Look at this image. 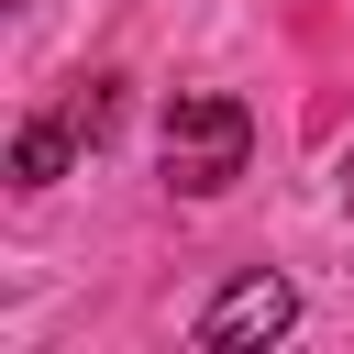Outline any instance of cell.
Segmentation results:
<instances>
[{"label": "cell", "instance_id": "obj_1", "mask_svg": "<svg viewBox=\"0 0 354 354\" xmlns=\"http://www.w3.org/2000/svg\"><path fill=\"white\" fill-rule=\"evenodd\" d=\"M155 155H166V188H177V199H221V188L254 166V111H243L232 88H177Z\"/></svg>", "mask_w": 354, "mask_h": 354}, {"label": "cell", "instance_id": "obj_2", "mask_svg": "<svg viewBox=\"0 0 354 354\" xmlns=\"http://www.w3.org/2000/svg\"><path fill=\"white\" fill-rule=\"evenodd\" d=\"M111 111H122V100H111V77H77L44 122H22V133H11V188H55V177H66V155L111 133Z\"/></svg>", "mask_w": 354, "mask_h": 354}, {"label": "cell", "instance_id": "obj_3", "mask_svg": "<svg viewBox=\"0 0 354 354\" xmlns=\"http://www.w3.org/2000/svg\"><path fill=\"white\" fill-rule=\"evenodd\" d=\"M288 321H299V288H288L277 266H243V277L188 321V343H199V354H232V343H277Z\"/></svg>", "mask_w": 354, "mask_h": 354}, {"label": "cell", "instance_id": "obj_4", "mask_svg": "<svg viewBox=\"0 0 354 354\" xmlns=\"http://www.w3.org/2000/svg\"><path fill=\"white\" fill-rule=\"evenodd\" d=\"M343 177H354V166H343Z\"/></svg>", "mask_w": 354, "mask_h": 354}]
</instances>
